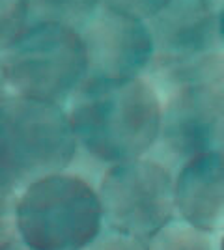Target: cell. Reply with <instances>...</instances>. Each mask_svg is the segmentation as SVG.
<instances>
[{"label":"cell","mask_w":224,"mask_h":250,"mask_svg":"<svg viewBox=\"0 0 224 250\" xmlns=\"http://www.w3.org/2000/svg\"><path fill=\"white\" fill-rule=\"evenodd\" d=\"M148 24L155 40L153 60L187 62L224 51L219 13L205 0H172Z\"/></svg>","instance_id":"ba28073f"},{"label":"cell","mask_w":224,"mask_h":250,"mask_svg":"<svg viewBox=\"0 0 224 250\" xmlns=\"http://www.w3.org/2000/svg\"><path fill=\"white\" fill-rule=\"evenodd\" d=\"M65 110L79 149L103 167L146 157L161 133L163 99L146 77H88Z\"/></svg>","instance_id":"6da1fadb"},{"label":"cell","mask_w":224,"mask_h":250,"mask_svg":"<svg viewBox=\"0 0 224 250\" xmlns=\"http://www.w3.org/2000/svg\"><path fill=\"white\" fill-rule=\"evenodd\" d=\"M223 62L224 51L207 54L192 81L161 97V133L146 157L174 176L192 157L224 149V103L219 90Z\"/></svg>","instance_id":"5b68a950"},{"label":"cell","mask_w":224,"mask_h":250,"mask_svg":"<svg viewBox=\"0 0 224 250\" xmlns=\"http://www.w3.org/2000/svg\"><path fill=\"white\" fill-rule=\"evenodd\" d=\"M176 213L213 233L224 231V149L187 161L176 174Z\"/></svg>","instance_id":"9c48e42d"},{"label":"cell","mask_w":224,"mask_h":250,"mask_svg":"<svg viewBox=\"0 0 224 250\" xmlns=\"http://www.w3.org/2000/svg\"><path fill=\"white\" fill-rule=\"evenodd\" d=\"M221 250H224V231L221 233Z\"/></svg>","instance_id":"ac0fdd59"},{"label":"cell","mask_w":224,"mask_h":250,"mask_svg":"<svg viewBox=\"0 0 224 250\" xmlns=\"http://www.w3.org/2000/svg\"><path fill=\"white\" fill-rule=\"evenodd\" d=\"M170 2L172 0H101L103 6L139 17L142 21H149L159 15Z\"/></svg>","instance_id":"4fadbf2b"},{"label":"cell","mask_w":224,"mask_h":250,"mask_svg":"<svg viewBox=\"0 0 224 250\" xmlns=\"http://www.w3.org/2000/svg\"><path fill=\"white\" fill-rule=\"evenodd\" d=\"M90 79L144 77L155 56V40L148 21L99 6L81 28Z\"/></svg>","instance_id":"52a82bcc"},{"label":"cell","mask_w":224,"mask_h":250,"mask_svg":"<svg viewBox=\"0 0 224 250\" xmlns=\"http://www.w3.org/2000/svg\"><path fill=\"white\" fill-rule=\"evenodd\" d=\"M0 250H36L28 247L24 241L19 237V231L15 228V220L13 215H2V245Z\"/></svg>","instance_id":"5bb4252c"},{"label":"cell","mask_w":224,"mask_h":250,"mask_svg":"<svg viewBox=\"0 0 224 250\" xmlns=\"http://www.w3.org/2000/svg\"><path fill=\"white\" fill-rule=\"evenodd\" d=\"M219 90H221L223 103H224V62H223V67H221V73H219Z\"/></svg>","instance_id":"2e32d148"},{"label":"cell","mask_w":224,"mask_h":250,"mask_svg":"<svg viewBox=\"0 0 224 250\" xmlns=\"http://www.w3.org/2000/svg\"><path fill=\"white\" fill-rule=\"evenodd\" d=\"M205 4H207V6H209L213 11H217V13H219V11H221V8L224 6V0H205Z\"/></svg>","instance_id":"9a60e30c"},{"label":"cell","mask_w":224,"mask_h":250,"mask_svg":"<svg viewBox=\"0 0 224 250\" xmlns=\"http://www.w3.org/2000/svg\"><path fill=\"white\" fill-rule=\"evenodd\" d=\"M30 24L56 22L81 30L101 6V0H26Z\"/></svg>","instance_id":"8fae6325"},{"label":"cell","mask_w":224,"mask_h":250,"mask_svg":"<svg viewBox=\"0 0 224 250\" xmlns=\"http://www.w3.org/2000/svg\"><path fill=\"white\" fill-rule=\"evenodd\" d=\"M82 250H148V245L139 237L105 228Z\"/></svg>","instance_id":"7c38bea8"},{"label":"cell","mask_w":224,"mask_h":250,"mask_svg":"<svg viewBox=\"0 0 224 250\" xmlns=\"http://www.w3.org/2000/svg\"><path fill=\"white\" fill-rule=\"evenodd\" d=\"M219 26H221V38H223V43H224V6L219 11Z\"/></svg>","instance_id":"e0dca14e"},{"label":"cell","mask_w":224,"mask_h":250,"mask_svg":"<svg viewBox=\"0 0 224 250\" xmlns=\"http://www.w3.org/2000/svg\"><path fill=\"white\" fill-rule=\"evenodd\" d=\"M146 245L148 250H221V235L174 217Z\"/></svg>","instance_id":"30bf717a"},{"label":"cell","mask_w":224,"mask_h":250,"mask_svg":"<svg viewBox=\"0 0 224 250\" xmlns=\"http://www.w3.org/2000/svg\"><path fill=\"white\" fill-rule=\"evenodd\" d=\"M79 155V140L65 106L4 94L0 99L2 215L30 183L65 172Z\"/></svg>","instance_id":"7a4b0ae2"},{"label":"cell","mask_w":224,"mask_h":250,"mask_svg":"<svg viewBox=\"0 0 224 250\" xmlns=\"http://www.w3.org/2000/svg\"><path fill=\"white\" fill-rule=\"evenodd\" d=\"M2 90L8 95L65 104L88 79L81 32L36 22L2 47Z\"/></svg>","instance_id":"277c9868"},{"label":"cell","mask_w":224,"mask_h":250,"mask_svg":"<svg viewBox=\"0 0 224 250\" xmlns=\"http://www.w3.org/2000/svg\"><path fill=\"white\" fill-rule=\"evenodd\" d=\"M11 215L19 237L36 250H82L105 229L97 185L73 170L30 183Z\"/></svg>","instance_id":"3957f363"},{"label":"cell","mask_w":224,"mask_h":250,"mask_svg":"<svg viewBox=\"0 0 224 250\" xmlns=\"http://www.w3.org/2000/svg\"><path fill=\"white\" fill-rule=\"evenodd\" d=\"M97 192L105 228L142 241H148L178 217L176 176L149 157L107 167L97 183Z\"/></svg>","instance_id":"8992f818"}]
</instances>
